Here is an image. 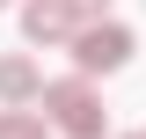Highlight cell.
Instances as JSON below:
<instances>
[{"label":"cell","mask_w":146,"mask_h":139,"mask_svg":"<svg viewBox=\"0 0 146 139\" xmlns=\"http://www.w3.org/2000/svg\"><path fill=\"white\" fill-rule=\"evenodd\" d=\"M44 110L66 139H102V95H95L88 73H73V81H44Z\"/></svg>","instance_id":"obj_1"},{"label":"cell","mask_w":146,"mask_h":139,"mask_svg":"<svg viewBox=\"0 0 146 139\" xmlns=\"http://www.w3.org/2000/svg\"><path fill=\"white\" fill-rule=\"evenodd\" d=\"M73 59H80V73H117V66L131 59V29L110 22V15L80 22V29H73Z\"/></svg>","instance_id":"obj_2"},{"label":"cell","mask_w":146,"mask_h":139,"mask_svg":"<svg viewBox=\"0 0 146 139\" xmlns=\"http://www.w3.org/2000/svg\"><path fill=\"white\" fill-rule=\"evenodd\" d=\"M73 29H80V22H73L66 0H29V7H22V37H29V44H66Z\"/></svg>","instance_id":"obj_3"},{"label":"cell","mask_w":146,"mask_h":139,"mask_svg":"<svg viewBox=\"0 0 146 139\" xmlns=\"http://www.w3.org/2000/svg\"><path fill=\"white\" fill-rule=\"evenodd\" d=\"M36 95H44L36 59H0V103H36Z\"/></svg>","instance_id":"obj_4"},{"label":"cell","mask_w":146,"mask_h":139,"mask_svg":"<svg viewBox=\"0 0 146 139\" xmlns=\"http://www.w3.org/2000/svg\"><path fill=\"white\" fill-rule=\"evenodd\" d=\"M0 139H44V110L7 103V110H0Z\"/></svg>","instance_id":"obj_5"},{"label":"cell","mask_w":146,"mask_h":139,"mask_svg":"<svg viewBox=\"0 0 146 139\" xmlns=\"http://www.w3.org/2000/svg\"><path fill=\"white\" fill-rule=\"evenodd\" d=\"M73 7V22H95V15H110V0H66Z\"/></svg>","instance_id":"obj_6"},{"label":"cell","mask_w":146,"mask_h":139,"mask_svg":"<svg viewBox=\"0 0 146 139\" xmlns=\"http://www.w3.org/2000/svg\"><path fill=\"white\" fill-rule=\"evenodd\" d=\"M0 7H7V0H0Z\"/></svg>","instance_id":"obj_7"}]
</instances>
